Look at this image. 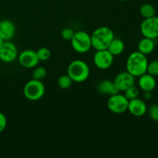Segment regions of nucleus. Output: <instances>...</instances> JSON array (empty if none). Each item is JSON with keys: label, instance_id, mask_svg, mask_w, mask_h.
<instances>
[{"label": "nucleus", "instance_id": "nucleus-1", "mask_svg": "<svg viewBox=\"0 0 158 158\" xmlns=\"http://www.w3.org/2000/svg\"><path fill=\"white\" fill-rule=\"evenodd\" d=\"M148 60L147 56L138 50L131 52L126 62V69L134 77H139L147 73Z\"/></svg>", "mask_w": 158, "mask_h": 158}, {"label": "nucleus", "instance_id": "nucleus-2", "mask_svg": "<svg viewBox=\"0 0 158 158\" xmlns=\"http://www.w3.org/2000/svg\"><path fill=\"white\" fill-rule=\"evenodd\" d=\"M92 47L96 50L107 49L110 43L114 38V31L107 26H101L93 32L90 35Z\"/></svg>", "mask_w": 158, "mask_h": 158}, {"label": "nucleus", "instance_id": "nucleus-3", "mask_svg": "<svg viewBox=\"0 0 158 158\" xmlns=\"http://www.w3.org/2000/svg\"><path fill=\"white\" fill-rule=\"evenodd\" d=\"M89 67L87 63L81 60L71 62L67 68V74L75 83H83L89 77Z\"/></svg>", "mask_w": 158, "mask_h": 158}, {"label": "nucleus", "instance_id": "nucleus-4", "mask_svg": "<svg viewBox=\"0 0 158 158\" xmlns=\"http://www.w3.org/2000/svg\"><path fill=\"white\" fill-rule=\"evenodd\" d=\"M23 94L27 100L36 101L43 98L45 94V86L42 80L32 79L25 84Z\"/></svg>", "mask_w": 158, "mask_h": 158}, {"label": "nucleus", "instance_id": "nucleus-5", "mask_svg": "<svg viewBox=\"0 0 158 158\" xmlns=\"http://www.w3.org/2000/svg\"><path fill=\"white\" fill-rule=\"evenodd\" d=\"M71 45L78 53H86L92 48L91 37L85 31H77L71 39Z\"/></svg>", "mask_w": 158, "mask_h": 158}, {"label": "nucleus", "instance_id": "nucleus-6", "mask_svg": "<svg viewBox=\"0 0 158 158\" xmlns=\"http://www.w3.org/2000/svg\"><path fill=\"white\" fill-rule=\"evenodd\" d=\"M129 100L127 99L123 94L119 93L110 96L108 98L106 105L110 111L114 114H120L127 111Z\"/></svg>", "mask_w": 158, "mask_h": 158}, {"label": "nucleus", "instance_id": "nucleus-7", "mask_svg": "<svg viewBox=\"0 0 158 158\" xmlns=\"http://www.w3.org/2000/svg\"><path fill=\"white\" fill-rule=\"evenodd\" d=\"M140 32L143 37L156 40L158 38V16L147 18L140 24Z\"/></svg>", "mask_w": 158, "mask_h": 158}, {"label": "nucleus", "instance_id": "nucleus-8", "mask_svg": "<svg viewBox=\"0 0 158 158\" xmlns=\"http://www.w3.org/2000/svg\"><path fill=\"white\" fill-rule=\"evenodd\" d=\"M114 57L108 49L97 50L94 56V63L98 69H107L114 63Z\"/></svg>", "mask_w": 158, "mask_h": 158}, {"label": "nucleus", "instance_id": "nucleus-9", "mask_svg": "<svg viewBox=\"0 0 158 158\" xmlns=\"http://www.w3.org/2000/svg\"><path fill=\"white\" fill-rule=\"evenodd\" d=\"M18 60L19 64L26 69L35 67L40 63L36 52L32 49H26L19 54Z\"/></svg>", "mask_w": 158, "mask_h": 158}, {"label": "nucleus", "instance_id": "nucleus-10", "mask_svg": "<svg viewBox=\"0 0 158 158\" xmlns=\"http://www.w3.org/2000/svg\"><path fill=\"white\" fill-rule=\"evenodd\" d=\"M18 56V49L10 41H5L0 48V60L4 63H12Z\"/></svg>", "mask_w": 158, "mask_h": 158}, {"label": "nucleus", "instance_id": "nucleus-11", "mask_svg": "<svg viewBox=\"0 0 158 158\" xmlns=\"http://www.w3.org/2000/svg\"><path fill=\"white\" fill-rule=\"evenodd\" d=\"M135 78L136 77H134L132 74L128 73L127 71H125V72L120 73L116 76L114 83L119 92L120 91L123 92L130 86L135 84Z\"/></svg>", "mask_w": 158, "mask_h": 158}, {"label": "nucleus", "instance_id": "nucleus-12", "mask_svg": "<svg viewBox=\"0 0 158 158\" xmlns=\"http://www.w3.org/2000/svg\"><path fill=\"white\" fill-rule=\"evenodd\" d=\"M127 110L130 114L137 117H143L148 111L146 103L140 98H135L129 100Z\"/></svg>", "mask_w": 158, "mask_h": 158}, {"label": "nucleus", "instance_id": "nucleus-13", "mask_svg": "<svg viewBox=\"0 0 158 158\" xmlns=\"http://www.w3.org/2000/svg\"><path fill=\"white\" fill-rule=\"evenodd\" d=\"M15 26L12 21L4 19L0 21V37L5 41H9L15 34Z\"/></svg>", "mask_w": 158, "mask_h": 158}, {"label": "nucleus", "instance_id": "nucleus-14", "mask_svg": "<svg viewBox=\"0 0 158 158\" xmlns=\"http://www.w3.org/2000/svg\"><path fill=\"white\" fill-rule=\"evenodd\" d=\"M157 81L155 77L151 74L145 73L143 75L140 76L138 79V86L143 92H152L156 87Z\"/></svg>", "mask_w": 158, "mask_h": 158}, {"label": "nucleus", "instance_id": "nucleus-15", "mask_svg": "<svg viewBox=\"0 0 158 158\" xmlns=\"http://www.w3.org/2000/svg\"><path fill=\"white\" fill-rule=\"evenodd\" d=\"M97 92L103 95L111 96L119 93V90L116 87L114 81L109 80H101L97 86Z\"/></svg>", "mask_w": 158, "mask_h": 158}, {"label": "nucleus", "instance_id": "nucleus-16", "mask_svg": "<svg viewBox=\"0 0 158 158\" xmlns=\"http://www.w3.org/2000/svg\"><path fill=\"white\" fill-rule=\"evenodd\" d=\"M155 40L143 37L139 41L138 45H137V50L141 53L148 56L154 52L155 49Z\"/></svg>", "mask_w": 158, "mask_h": 158}, {"label": "nucleus", "instance_id": "nucleus-17", "mask_svg": "<svg viewBox=\"0 0 158 158\" xmlns=\"http://www.w3.org/2000/svg\"><path fill=\"white\" fill-rule=\"evenodd\" d=\"M125 45L123 41H122V40H120V39L115 38V37H114V40L111 41V43H110L109 46H108L107 48L109 52H110L114 56H120V54L123 53Z\"/></svg>", "mask_w": 158, "mask_h": 158}, {"label": "nucleus", "instance_id": "nucleus-18", "mask_svg": "<svg viewBox=\"0 0 158 158\" xmlns=\"http://www.w3.org/2000/svg\"><path fill=\"white\" fill-rule=\"evenodd\" d=\"M140 13L144 19L151 18L156 15L155 8L150 3H144L140 6Z\"/></svg>", "mask_w": 158, "mask_h": 158}, {"label": "nucleus", "instance_id": "nucleus-19", "mask_svg": "<svg viewBox=\"0 0 158 158\" xmlns=\"http://www.w3.org/2000/svg\"><path fill=\"white\" fill-rule=\"evenodd\" d=\"M57 84L61 89H68L72 86L73 80L68 74L62 75L59 77L58 80H57Z\"/></svg>", "mask_w": 158, "mask_h": 158}, {"label": "nucleus", "instance_id": "nucleus-20", "mask_svg": "<svg viewBox=\"0 0 158 158\" xmlns=\"http://www.w3.org/2000/svg\"><path fill=\"white\" fill-rule=\"evenodd\" d=\"M123 93H124L123 95L127 97V99L131 100H133V99H135L138 97L139 94H140V89H139V88L137 87L135 85H133V86L127 88L126 90L123 91Z\"/></svg>", "mask_w": 158, "mask_h": 158}, {"label": "nucleus", "instance_id": "nucleus-21", "mask_svg": "<svg viewBox=\"0 0 158 158\" xmlns=\"http://www.w3.org/2000/svg\"><path fill=\"white\" fill-rule=\"evenodd\" d=\"M47 75L46 69L43 66H35L34 67V70L32 72V79L38 80H43L46 78Z\"/></svg>", "mask_w": 158, "mask_h": 158}, {"label": "nucleus", "instance_id": "nucleus-22", "mask_svg": "<svg viewBox=\"0 0 158 158\" xmlns=\"http://www.w3.org/2000/svg\"><path fill=\"white\" fill-rule=\"evenodd\" d=\"M37 56L40 61H47L51 56V52L48 48L46 47H41L36 51Z\"/></svg>", "mask_w": 158, "mask_h": 158}, {"label": "nucleus", "instance_id": "nucleus-23", "mask_svg": "<svg viewBox=\"0 0 158 158\" xmlns=\"http://www.w3.org/2000/svg\"><path fill=\"white\" fill-rule=\"evenodd\" d=\"M147 73L154 76V77L158 76V60H153L151 63H148Z\"/></svg>", "mask_w": 158, "mask_h": 158}, {"label": "nucleus", "instance_id": "nucleus-24", "mask_svg": "<svg viewBox=\"0 0 158 158\" xmlns=\"http://www.w3.org/2000/svg\"><path fill=\"white\" fill-rule=\"evenodd\" d=\"M150 118L154 121L158 122V104H152L148 109Z\"/></svg>", "mask_w": 158, "mask_h": 158}, {"label": "nucleus", "instance_id": "nucleus-25", "mask_svg": "<svg viewBox=\"0 0 158 158\" xmlns=\"http://www.w3.org/2000/svg\"><path fill=\"white\" fill-rule=\"evenodd\" d=\"M74 33H75V32L72 29H70V28H65V29H63L62 30L61 35L63 37V39H64L65 40H69V41H70L71 39L73 36Z\"/></svg>", "mask_w": 158, "mask_h": 158}, {"label": "nucleus", "instance_id": "nucleus-26", "mask_svg": "<svg viewBox=\"0 0 158 158\" xmlns=\"http://www.w3.org/2000/svg\"><path fill=\"white\" fill-rule=\"evenodd\" d=\"M6 125H7V119L2 113L0 112V133L6 129Z\"/></svg>", "mask_w": 158, "mask_h": 158}, {"label": "nucleus", "instance_id": "nucleus-27", "mask_svg": "<svg viewBox=\"0 0 158 158\" xmlns=\"http://www.w3.org/2000/svg\"><path fill=\"white\" fill-rule=\"evenodd\" d=\"M151 92H149V91H147V92H144V94H143V98L146 100H149L151 99Z\"/></svg>", "mask_w": 158, "mask_h": 158}, {"label": "nucleus", "instance_id": "nucleus-28", "mask_svg": "<svg viewBox=\"0 0 158 158\" xmlns=\"http://www.w3.org/2000/svg\"><path fill=\"white\" fill-rule=\"evenodd\" d=\"M5 43V40H3L2 37H0V48L2 47V46L3 43Z\"/></svg>", "mask_w": 158, "mask_h": 158}, {"label": "nucleus", "instance_id": "nucleus-29", "mask_svg": "<svg viewBox=\"0 0 158 158\" xmlns=\"http://www.w3.org/2000/svg\"><path fill=\"white\" fill-rule=\"evenodd\" d=\"M119 1H122V2H123V1H127V0H119Z\"/></svg>", "mask_w": 158, "mask_h": 158}, {"label": "nucleus", "instance_id": "nucleus-30", "mask_svg": "<svg viewBox=\"0 0 158 158\" xmlns=\"http://www.w3.org/2000/svg\"><path fill=\"white\" fill-rule=\"evenodd\" d=\"M158 123V122H157ZM157 134H158V124H157Z\"/></svg>", "mask_w": 158, "mask_h": 158}]
</instances>
